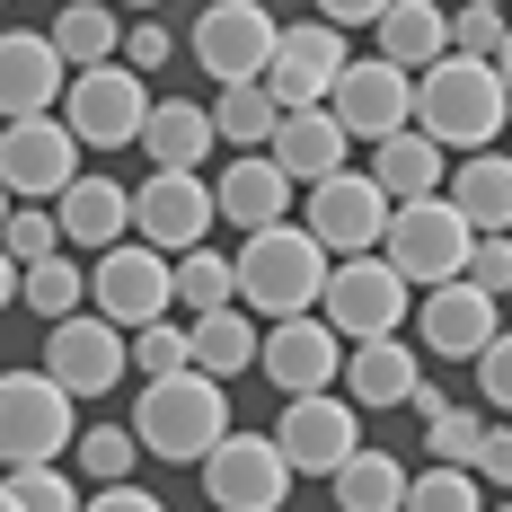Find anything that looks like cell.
<instances>
[{"label": "cell", "instance_id": "6da1fadb", "mask_svg": "<svg viewBox=\"0 0 512 512\" xmlns=\"http://www.w3.org/2000/svg\"><path fill=\"white\" fill-rule=\"evenodd\" d=\"M133 433L151 460H177V468H204L239 424H230V380L212 371H177V380H142L133 398Z\"/></svg>", "mask_w": 512, "mask_h": 512}, {"label": "cell", "instance_id": "7a4b0ae2", "mask_svg": "<svg viewBox=\"0 0 512 512\" xmlns=\"http://www.w3.org/2000/svg\"><path fill=\"white\" fill-rule=\"evenodd\" d=\"M327 274H336V256L318 248V230L309 221H274V230H248V248H239V301L265 327L274 318H309L327 301Z\"/></svg>", "mask_w": 512, "mask_h": 512}, {"label": "cell", "instance_id": "3957f363", "mask_svg": "<svg viewBox=\"0 0 512 512\" xmlns=\"http://www.w3.org/2000/svg\"><path fill=\"white\" fill-rule=\"evenodd\" d=\"M504 115H512V89H504V71L477 62V53L433 62L424 89H415V124H424L442 151H495V142H504Z\"/></svg>", "mask_w": 512, "mask_h": 512}, {"label": "cell", "instance_id": "277c9868", "mask_svg": "<svg viewBox=\"0 0 512 512\" xmlns=\"http://www.w3.org/2000/svg\"><path fill=\"white\" fill-rule=\"evenodd\" d=\"M80 433H89V424H80V398L53 380L45 362L0 380V451H9V468L62 460V451H80Z\"/></svg>", "mask_w": 512, "mask_h": 512}, {"label": "cell", "instance_id": "5b68a950", "mask_svg": "<svg viewBox=\"0 0 512 512\" xmlns=\"http://www.w3.org/2000/svg\"><path fill=\"white\" fill-rule=\"evenodd\" d=\"M477 239H486V230H477V221L451 204V186H442V195H415V204H398V221H389V248H380V256H389L407 283H424V292H433V283H460V274H468Z\"/></svg>", "mask_w": 512, "mask_h": 512}, {"label": "cell", "instance_id": "8992f818", "mask_svg": "<svg viewBox=\"0 0 512 512\" xmlns=\"http://www.w3.org/2000/svg\"><path fill=\"white\" fill-rule=\"evenodd\" d=\"M80 133H71V115H9V133H0V186H9V204H62L89 168H80Z\"/></svg>", "mask_w": 512, "mask_h": 512}, {"label": "cell", "instance_id": "52a82bcc", "mask_svg": "<svg viewBox=\"0 0 512 512\" xmlns=\"http://www.w3.org/2000/svg\"><path fill=\"white\" fill-rule=\"evenodd\" d=\"M301 221L318 230V248H327V256H371V248H389L398 195H389L371 168H336V177L301 186Z\"/></svg>", "mask_w": 512, "mask_h": 512}, {"label": "cell", "instance_id": "ba28073f", "mask_svg": "<svg viewBox=\"0 0 512 512\" xmlns=\"http://www.w3.org/2000/svg\"><path fill=\"white\" fill-rule=\"evenodd\" d=\"M407 301H415V283L371 248V256H336L318 318H327L345 345H371V336H398V327H407Z\"/></svg>", "mask_w": 512, "mask_h": 512}, {"label": "cell", "instance_id": "9c48e42d", "mask_svg": "<svg viewBox=\"0 0 512 512\" xmlns=\"http://www.w3.org/2000/svg\"><path fill=\"white\" fill-rule=\"evenodd\" d=\"M89 309L115 318V327H151L177 309V256L151 248V239H124L89 265Z\"/></svg>", "mask_w": 512, "mask_h": 512}, {"label": "cell", "instance_id": "30bf717a", "mask_svg": "<svg viewBox=\"0 0 512 512\" xmlns=\"http://www.w3.org/2000/svg\"><path fill=\"white\" fill-rule=\"evenodd\" d=\"M151 89H142V71H124V62H98V71H71V133L89 142V151H142V124H151Z\"/></svg>", "mask_w": 512, "mask_h": 512}, {"label": "cell", "instance_id": "8fae6325", "mask_svg": "<svg viewBox=\"0 0 512 512\" xmlns=\"http://www.w3.org/2000/svg\"><path fill=\"white\" fill-rule=\"evenodd\" d=\"M274 53H283V27H274L265 0H204V18H195V62H204L221 89L265 80Z\"/></svg>", "mask_w": 512, "mask_h": 512}, {"label": "cell", "instance_id": "7c38bea8", "mask_svg": "<svg viewBox=\"0 0 512 512\" xmlns=\"http://www.w3.org/2000/svg\"><path fill=\"white\" fill-rule=\"evenodd\" d=\"M292 477L301 468L283 460L274 433H230L204 460V495H212V512H283L292 504Z\"/></svg>", "mask_w": 512, "mask_h": 512}, {"label": "cell", "instance_id": "4fadbf2b", "mask_svg": "<svg viewBox=\"0 0 512 512\" xmlns=\"http://www.w3.org/2000/svg\"><path fill=\"white\" fill-rule=\"evenodd\" d=\"M45 371L71 389V398H106V389L133 371V327H115V318H98V309H80V318H53Z\"/></svg>", "mask_w": 512, "mask_h": 512}, {"label": "cell", "instance_id": "5bb4252c", "mask_svg": "<svg viewBox=\"0 0 512 512\" xmlns=\"http://www.w3.org/2000/svg\"><path fill=\"white\" fill-rule=\"evenodd\" d=\"M415 336H424V354H442V362H477L504 336V292H486L477 274L433 283V292L415 301Z\"/></svg>", "mask_w": 512, "mask_h": 512}, {"label": "cell", "instance_id": "9a60e30c", "mask_svg": "<svg viewBox=\"0 0 512 512\" xmlns=\"http://www.w3.org/2000/svg\"><path fill=\"white\" fill-rule=\"evenodd\" d=\"M415 89H424V71L407 62H389V53H354V71L336 80V115H345V133L354 142H389V133H407L415 124Z\"/></svg>", "mask_w": 512, "mask_h": 512}, {"label": "cell", "instance_id": "2e32d148", "mask_svg": "<svg viewBox=\"0 0 512 512\" xmlns=\"http://www.w3.org/2000/svg\"><path fill=\"white\" fill-rule=\"evenodd\" d=\"M283 460L301 477H336V468L362 451V407L345 389H318V398H283V424H274Z\"/></svg>", "mask_w": 512, "mask_h": 512}, {"label": "cell", "instance_id": "e0dca14e", "mask_svg": "<svg viewBox=\"0 0 512 512\" xmlns=\"http://www.w3.org/2000/svg\"><path fill=\"white\" fill-rule=\"evenodd\" d=\"M212 221H221V195L204 186V168H151V186L133 195V239H151L168 256L204 248Z\"/></svg>", "mask_w": 512, "mask_h": 512}, {"label": "cell", "instance_id": "ac0fdd59", "mask_svg": "<svg viewBox=\"0 0 512 512\" xmlns=\"http://www.w3.org/2000/svg\"><path fill=\"white\" fill-rule=\"evenodd\" d=\"M345 354H354V345L309 309V318H274V327H265V362H256V371H265L283 398H318V389H345Z\"/></svg>", "mask_w": 512, "mask_h": 512}, {"label": "cell", "instance_id": "d6986e66", "mask_svg": "<svg viewBox=\"0 0 512 512\" xmlns=\"http://www.w3.org/2000/svg\"><path fill=\"white\" fill-rule=\"evenodd\" d=\"M345 71H354V53H345V27H336V18H301V27H283V53H274L265 89H274L283 106H327Z\"/></svg>", "mask_w": 512, "mask_h": 512}, {"label": "cell", "instance_id": "ffe728a7", "mask_svg": "<svg viewBox=\"0 0 512 512\" xmlns=\"http://www.w3.org/2000/svg\"><path fill=\"white\" fill-rule=\"evenodd\" d=\"M71 53L53 45V36H36V27H9L0 36V115H62V98H71Z\"/></svg>", "mask_w": 512, "mask_h": 512}, {"label": "cell", "instance_id": "44dd1931", "mask_svg": "<svg viewBox=\"0 0 512 512\" xmlns=\"http://www.w3.org/2000/svg\"><path fill=\"white\" fill-rule=\"evenodd\" d=\"M212 195H221V221H230V230H274L283 212L301 204V177H292L274 151H239L221 177H212Z\"/></svg>", "mask_w": 512, "mask_h": 512}, {"label": "cell", "instance_id": "7402d4cb", "mask_svg": "<svg viewBox=\"0 0 512 512\" xmlns=\"http://www.w3.org/2000/svg\"><path fill=\"white\" fill-rule=\"evenodd\" d=\"M415 389H424V362H415L407 336H371V345H354V354H345V398H354L362 415L407 407Z\"/></svg>", "mask_w": 512, "mask_h": 512}, {"label": "cell", "instance_id": "603a6c76", "mask_svg": "<svg viewBox=\"0 0 512 512\" xmlns=\"http://www.w3.org/2000/svg\"><path fill=\"white\" fill-rule=\"evenodd\" d=\"M345 142H354V133H345V115H336V106H292V115L274 124V142H265V151L283 159L301 186H318V177H336V168H345Z\"/></svg>", "mask_w": 512, "mask_h": 512}, {"label": "cell", "instance_id": "cb8c5ba5", "mask_svg": "<svg viewBox=\"0 0 512 512\" xmlns=\"http://www.w3.org/2000/svg\"><path fill=\"white\" fill-rule=\"evenodd\" d=\"M371 177H380L398 204H415V195H442V186H451V151H442L424 124H407V133L371 142Z\"/></svg>", "mask_w": 512, "mask_h": 512}, {"label": "cell", "instance_id": "d4e9b609", "mask_svg": "<svg viewBox=\"0 0 512 512\" xmlns=\"http://www.w3.org/2000/svg\"><path fill=\"white\" fill-rule=\"evenodd\" d=\"M53 212H62V239H71V248H98L106 256V248L133 239V195H124L115 177H80Z\"/></svg>", "mask_w": 512, "mask_h": 512}, {"label": "cell", "instance_id": "484cf974", "mask_svg": "<svg viewBox=\"0 0 512 512\" xmlns=\"http://www.w3.org/2000/svg\"><path fill=\"white\" fill-rule=\"evenodd\" d=\"M212 142H221V124H212L204 98H159L151 124H142V159L151 168H204Z\"/></svg>", "mask_w": 512, "mask_h": 512}, {"label": "cell", "instance_id": "4316f807", "mask_svg": "<svg viewBox=\"0 0 512 512\" xmlns=\"http://www.w3.org/2000/svg\"><path fill=\"white\" fill-rule=\"evenodd\" d=\"M186 327H195V371H212V380H239L248 362H265V318L248 301L212 309V318H186Z\"/></svg>", "mask_w": 512, "mask_h": 512}, {"label": "cell", "instance_id": "83f0119b", "mask_svg": "<svg viewBox=\"0 0 512 512\" xmlns=\"http://www.w3.org/2000/svg\"><path fill=\"white\" fill-rule=\"evenodd\" d=\"M380 53L407 62V71L451 62V9H442V0H389V18H380Z\"/></svg>", "mask_w": 512, "mask_h": 512}, {"label": "cell", "instance_id": "f1b7e54d", "mask_svg": "<svg viewBox=\"0 0 512 512\" xmlns=\"http://www.w3.org/2000/svg\"><path fill=\"white\" fill-rule=\"evenodd\" d=\"M327 495H336V512H407L415 477H407V460H389V451H354V460L327 477Z\"/></svg>", "mask_w": 512, "mask_h": 512}, {"label": "cell", "instance_id": "f546056e", "mask_svg": "<svg viewBox=\"0 0 512 512\" xmlns=\"http://www.w3.org/2000/svg\"><path fill=\"white\" fill-rule=\"evenodd\" d=\"M45 36L71 53V71H98V62H115V53H124V36H133V27L115 18V0H62V18H53Z\"/></svg>", "mask_w": 512, "mask_h": 512}, {"label": "cell", "instance_id": "4dcf8cb0", "mask_svg": "<svg viewBox=\"0 0 512 512\" xmlns=\"http://www.w3.org/2000/svg\"><path fill=\"white\" fill-rule=\"evenodd\" d=\"M451 204L477 230H512V151H468L451 168Z\"/></svg>", "mask_w": 512, "mask_h": 512}, {"label": "cell", "instance_id": "1f68e13d", "mask_svg": "<svg viewBox=\"0 0 512 512\" xmlns=\"http://www.w3.org/2000/svg\"><path fill=\"white\" fill-rule=\"evenodd\" d=\"M283 115H292V106L274 98L265 80H239V89H221V98H212V124H221V142H239V151H265Z\"/></svg>", "mask_w": 512, "mask_h": 512}, {"label": "cell", "instance_id": "d6a6232c", "mask_svg": "<svg viewBox=\"0 0 512 512\" xmlns=\"http://www.w3.org/2000/svg\"><path fill=\"white\" fill-rule=\"evenodd\" d=\"M239 301V256H212V248H186L177 256V309L186 318H212V309Z\"/></svg>", "mask_w": 512, "mask_h": 512}, {"label": "cell", "instance_id": "836d02e7", "mask_svg": "<svg viewBox=\"0 0 512 512\" xmlns=\"http://www.w3.org/2000/svg\"><path fill=\"white\" fill-rule=\"evenodd\" d=\"M18 301L36 309V318H80V301H89V265H71V248L62 256H45V265H27V292H18Z\"/></svg>", "mask_w": 512, "mask_h": 512}, {"label": "cell", "instance_id": "e575fe53", "mask_svg": "<svg viewBox=\"0 0 512 512\" xmlns=\"http://www.w3.org/2000/svg\"><path fill=\"white\" fill-rule=\"evenodd\" d=\"M0 512H89V495L62 477V460H45V468H9Z\"/></svg>", "mask_w": 512, "mask_h": 512}, {"label": "cell", "instance_id": "d590c367", "mask_svg": "<svg viewBox=\"0 0 512 512\" xmlns=\"http://www.w3.org/2000/svg\"><path fill=\"white\" fill-rule=\"evenodd\" d=\"M133 451H142V433H133V424H89L71 460H80L89 486H124V477H133Z\"/></svg>", "mask_w": 512, "mask_h": 512}, {"label": "cell", "instance_id": "8d00e7d4", "mask_svg": "<svg viewBox=\"0 0 512 512\" xmlns=\"http://www.w3.org/2000/svg\"><path fill=\"white\" fill-rule=\"evenodd\" d=\"M133 371H142V380H177V371H195V327H177V318L133 327Z\"/></svg>", "mask_w": 512, "mask_h": 512}, {"label": "cell", "instance_id": "74e56055", "mask_svg": "<svg viewBox=\"0 0 512 512\" xmlns=\"http://www.w3.org/2000/svg\"><path fill=\"white\" fill-rule=\"evenodd\" d=\"M504 45H512V9L504 0H460V9H451V53L504 62Z\"/></svg>", "mask_w": 512, "mask_h": 512}, {"label": "cell", "instance_id": "f35d334b", "mask_svg": "<svg viewBox=\"0 0 512 512\" xmlns=\"http://www.w3.org/2000/svg\"><path fill=\"white\" fill-rule=\"evenodd\" d=\"M407 512H486V477H477V468H451V460H433L424 477H415Z\"/></svg>", "mask_w": 512, "mask_h": 512}, {"label": "cell", "instance_id": "ab89813d", "mask_svg": "<svg viewBox=\"0 0 512 512\" xmlns=\"http://www.w3.org/2000/svg\"><path fill=\"white\" fill-rule=\"evenodd\" d=\"M0 248H9V265H45V256H62V248H71V239H62V212L18 204V212H9V230H0Z\"/></svg>", "mask_w": 512, "mask_h": 512}, {"label": "cell", "instance_id": "60d3db41", "mask_svg": "<svg viewBox=\"0 0 512 512\" xmlns=\"http://www.w3.org/2000/svg\"><path fill=\"white\" fill-rule=\"evenodd\" d=\"M486 407H451L442 424H424V442H433V460H451V468H477L486 460Z\"/></svg>", "mask_w": 512, "mask_h": 512}, {"label": "cell", "instance_id": "b9f144b4", "mask_svg": "<svg viewBox=\"0 0 512 512\" xmlns=\"http://www.w3.org/2000/svg\"><path fill=\"white\" fill-rule=\"evenodd\" d=\"M468 371H477V398H486L495 415H512V327H504V336H495L477 362H468Z\"/></svg>", "mask_w": 512, "mask_h": 512}, {"label": "cell", "instance_id": "7bdbcfd3", "mask_svg": "<svg viewBox=\"0 0 512 512\" xmlns=\"http://www.w3.org/2000/svg\"><path fill=\"white\" fill-rule=\"evenodd\" d=\"M468 274H477L486 292H512V230H486L477 256H468Z\"/></svg>", "mask_w": 512, "mask_h": 512}, {"label": "cell", "instance_id": "ee69618b", "mask_svg": "<svg viewBox=\"0 0 512 512\" xmlns=\"http://www.w3.org/2000/svg\"><path fill=\"white\" fill-rule=\"evenodd\" d=\"M89 512H168L151 495V486H133V477H124V486H89Z\"/></svg>", "mask_w": 512, "mask_h": 512}, {"label": "cell", "instance_id": "f6af8a7d", "mask_svg": "<svg viewBox=\"0 0 512 512\" xmlns=\"http://www.w3.org/2000/svg\"><path fill=\"white\" fill-rule=\"evenodd\" d=\"M124 53H133V71H159V62H168V27H159V18H133Z\"/></svg>", "mask_w": 512, "mask_h": 512}, {"label": "cell", "instance_id": "bcb514c9", "mask_svg": "<svg viewBox=\"0 0 512 512\" xmlns=\"http://www.w3.org/2000/svg\"><path fill=\"white\" fill-rule=\"evenodd\" d=\"M477 477H486V486H512V424H495V433H486V460H477Z\"/></svg>", "mask_w": 512, "mask_h": 512}, {"label": "cell", "instance_id": "7dc6e473", "mask_svg": "<svg viewBox=\"0 0 512 512\" xmlns=\"http://www.w3.org/2000/svg\"><path fill=\"white\" fill-rule=\"evenodd\" d=\"M318 18H336V27H380L389 0H318Z\"/></svg>", "mask_w": 512, "mask_h": 512}, {"label": "cell", "instance_id": "c3c4849f", "mask_svg": "<svg viewBox=\"0 0 512 512\" xmlns=\"http://www.w3.org/2000/svg\"><path fill=\"white\" fill-rule=\"evenodd\" d=\"M407 407H415V415H424V424H442V415H451V398H442V389H433V380H424V389H415Z\"/></svg>", "mask_w": 512, "mask_h": 512}, {"label": "cell", "instance_id": "681fc988", "mask_svg": "<svg viewBox=\"0 0 512 512\" xmlns=\"http://www.w3.org/2000/svg\"><path fill=\"white\" fill-rule=\"evenodd\" d=\"M495 71H504V89H512V45H504V62H495Z\"/></svg>", "mask_w": 512, "mask_h": 512}, {"label": "cell", "instance_id": "f907efd6", "mask_svg": "<svg viewBox=\"0 0 512 512\" xmlns=\"http://www.w3.org/2000/svg\"><path fill=\"white\" fill-rule=\"evenodd\" d=\"M133 9H159V0H133Z\"/></svg>", "mask_w": 512, "mask_h": 512}, {"label": "cell", "instance_id": "816d5d0a", "mask_svg": "<svg viewBox=\"0 0 512 512\" xmlns=\"http://www.w3.org/2000/svg\"><path fill=\"white\" fill-rule=\"evenodd\" d=\"M495 512H512V504H495Z\"/></svg>", "mask_w": 512, "mask_h": 512}, {"label": "cell", "instance_id": "f5cc1de1", "mask_svg": "<svg viewBox=\"0 0 512 512\" xmlns=\"http://www.w3.org/2000/svg\"><path fill=\"white\" fill-rule=\"evenodd\" d=\"M504 9H512V0H504Z\"/></svg>", "mask_w": 512, "mask_h": 512}]
</instances>
